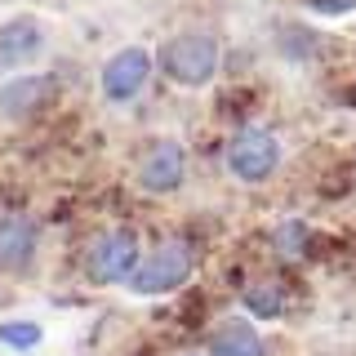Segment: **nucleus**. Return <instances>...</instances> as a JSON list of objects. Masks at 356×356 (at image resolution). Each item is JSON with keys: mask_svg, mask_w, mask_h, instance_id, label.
<instances>
[{"mask_svg": "<svg viewBox=\"0 0 356 356\" xmlns=\"http://www.w3.org/2000/svg\"><path fill=\"white\" fill-rule=\"evenodd\" d=\"M218 40L209 36V31H178L161 44V54H156V67H161L165 76H170L174 85H187V89H200L214 81L218 72Z\"/></svg>", "mask_w": 356, "mask_h": 356, "instance_id": "nucleus-1", "label": "nucleus"}, {"mask_svg": "<svg viewBox=\"0 0 356 356\" xmlns=\"http://www.w3.org/2000/svg\"><path fill=\"white\" fill-rule=\"evenodd\" d=\"M192 245H187L183 236H170V241H161L156 250L143 259V267L134 272V281H129V294H138V298H156V294H170V289L178 285H187V276H192Z\"/></svg>", "mask_w": 356, "mask_h": 356, "instance_id": "nucleus-2", "label": "nucleus"}, {"mask_svg": "<svg viewBox=\"0 0 356 356\" xmlns=\"http://www.w3.org/2000/svg\"><path fill=\"white\" fill-rule=\"evenodd\" d=\"M138 267H143L138 241H134V232H125V227L98 232L94 245L85 250V272H89L94 285H129Z\"/></svg>", "mask_w": 356, "mask_h": 356, "instance_id": "nucleus-3", "label": "nucleus"}, {"mask_svg": "<svg viewBox=\"0 0 356 356\" xmlns=\"http://www.w3.org/2000/svg\"><path fill=\"white\" fill-rule=\"evenodd\" d=\"M222 161H227V170H232L236 183L254 187V183H267V178L276 174V165H281V143H276V134H267L259 125H241L227 138Z\"/></svg>", "mask_w": 356, "mask_h": 356, "instance_id": "nucleus-4", "label": "nucleus"}, {"mask_svg": "<svg viewBox=\"0 0 356 356\" xmlns=\"http://www.w3.org/2000/svg\"><path fill=\"white\" fill-rule=\"evenodd\" d=\"M152 67L156 58L143 44H125V49H116L111 58L103 63V98L107 103H129V98H138L143 94V85L152 81Z\"/></svg>", "mask_w": 356, "mask_h": 356, "instance_id": "nucleus-5", "label": "nucleus"}, {"mask_svg": "<svg viewBox=\"0 0 356 356\" xmlns=\"http://www.w3.org/2000/svg\"><path fill=\"white\" fill-rule=\"evenodd\" d=\"M187 178V152L174 138H156L138 161V183L147 192H178Z\"/></svg>", "mask_w": 356, "mask_h": 356, "instance_id": "nucleus-6", "label": "nucleus"}, {"mask_svg": "<svg viewBox=\"0 0 356 356\" xmlns=\"http://www.w3.org/2000/svg\"><path fill=\"white\" fill-rule=\"evenodd\" d=\"M44 54V27L36 18L0 22V67H27Z\"/></svg>", "mask_w": 356, "mask_h": 356, "instance_id": "nucleus-7", "label": "nucleus"}, {"mask_svg": "<svg viewBox=\"0 0 356 356\" xmlns=\"http://www.w3.org/2000/svg\"><path fill=\"white\" fill-rule=\"evenodd\" d=\"M36 254V222L22 214H0V272H22Z\"/></svg>", "mask_w": 356, "mask_h": 356, "instance_id": "nucleus-8", "label": "nucleus"}, {"mask_svg": "<svg viewBox=\"0 0 356 356\" xmlns=\"http://www.w3.org/2000/svg\"><path fill=\"white\" fill-rule=\"evenodd\" d=\"M209 356H267L263 334L254 330V321H222V325L209 334Z\"/></svg>", "mask_w": 356, "mask_h": 356, "instance_id": "nucleus-9", "label": "nucleus"}, {"mask_svg": "<svg viewBox=\"0 0 356 356\" xmlns=\"http://www.w3.org/2000/svg\"><path fill=\"white\" fill-rule=\"evenodd\" d=\"M49 98V76H18V81H9L0 89V111L14 120H27L36 116V107Z\"/></svg>", "mask_w": 356, "mask_h": 356, "instance_id": "nucleus-10", "label": "nucleus"}, {"mask_svg": "<svg viewBox=\"0 0 356 356\" xmlns=\"http://www.w3.org/2000/svg\"><path fill=\"white\" fill-rule=\"evenodd\" d=\"M281 303H285V298L276 294V285H254V289H245V312H250V316L272 321V316H281Z\"/></svg>", "mask_w": 356, "mask_h": 356, "instance_id": "nucleus-11", "label": "nucleus"}, {"mask_svg": "<svg viewBox=\"0 0 356 356\" xmlns=\"http://www.w3.org/2000/svg\"><path fill=\"white\" fill-rule=\"evenodd\" d=\"M0 343L27 352V348L40 343V325H36V321H0Z\"/></svg>", "mask_w": 356, "mask_h": 356, "instance_id": "nucleus-12", "label": "nucleus"}, {"mask_svg": "<svg viewBox=\"0 0 356 356\" xmlns=\"http://www.w3.org/2000/svg\"><path fill=\"white\" fill-rule=\"evenodd\" d=\"M276 245H281V250H298V245H303V227H298V222L281 227V232H276Z\"/></svg>", "mask_w": 356, "mask_h": 356, "instance_id": "nucleus-13", "label": "nucleus"}, {"mask_svg": "<svg viewBox=\"0 0 356 356\" xmlns=\"http://www.w3.org/2000/svg\"><path fill=\"white\" fill-rule=\"evenodd\" d=\"M316 9H325V14H348L352 0H316Z\"/></svg>", "mask_w": 356, "mask_h": 356, "instance_id": "nucleus-14", "label": "nucleus"}]
</instances>
